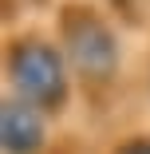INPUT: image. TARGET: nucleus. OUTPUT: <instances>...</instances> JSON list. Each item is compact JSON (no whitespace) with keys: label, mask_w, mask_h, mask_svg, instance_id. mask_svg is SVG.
Masks as SVG:
<instances>
[{"label":"nucleus","mask_w":150,"mask_h":154,"mask_svg":"<svg viewBox=\"0 0 150 154\" xmlns=\"http://www.w3.org/2000/svg\"><path fill=\"white\" fill-rule=\"evenodd\" d=\"M16 71H20L16 83L28 91V95H36V99H55L59 95V67H55L51 51H40V48L20 51Z\"/></svg>","instance_id":"obj_1"},{"label":"nucleus","mask_w":150,"mask_h":154,"mask_svg":"<svg viewBox=\"0 0 150 154\" xmlns=\"http://www.w3.org/2000/svg\"><path fill=\"white\" fill-rule=\"evenodd\" d=\"M138 154H150V150H138Z\"/></svg>","instance_id":"obj_4"},{"label":"nucleus","mask_w":150,"mask_h":154,"mask_svg":"<svg viewBox=\"0 0 150 154\" xmlns=\"http://www.w3.org/2000/svg\"><path fill=\"white\" fill-rule=\"evenodd\" d=\"M4 134H8V146H12V150H32L36 138H40V122H36L32 111L8 107V111H4Z\"/></svg>","instance_id":"obj_2"},{"label":"nucleus","mask_w":150,"mask_h":154,"mask_svg":"<svg viewBox=\"0 0 150 154\" xmlns=\"http://www.w3.org/2000/svg\"><path fill=\"white\" fill-rule=\"evenodd\" d=\"M75 40H79V44H75V55H79V63H83V67H95V71H103V63L95 59V51H99V55L107 59V63L115 59V51H111V44H107V36L99 32L95 24H87V28H83V32H79Z\"/></svg>","instance_id":"obj_3"}]
</instances>
